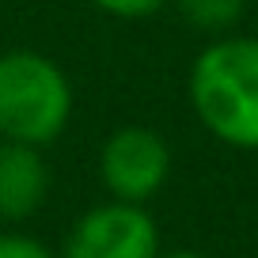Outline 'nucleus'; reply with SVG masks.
I'll return each mask as SVG.
<instances>
[{"label": "nucleus", "mask_w": 258, "mask_h": 258, "mask_svg": "<svg viewBox=\"0 0 258 258\" xmlns=\"http://www.w3.org/2000/svg\"><path fill=\"white\" fill-rule=\"evenodd\" d=\"M190 106L217 141L258 152V38H217L190 69Z\"/></svg>", "instance_id": "obj_1"}, {"label": "nucleus", "mask_w": 258, "mask_h": 258, "mask_svg": "<svg viewBox=\"0 0 258 258\" xmlns=\"http://www.w3.org/2000/svg\"><path fill=\"white\" fill-rule=\"evenodd\" d=\"M0 258H53L46 243L31 239V235H16V232H4L0 235Z\"/></svg>", "instance_id": "obj_7"}, {"label": "nucleus", "mask_w": 258, "mask_h": 258, "mask_svg": "<svg viewBox=\"0 0 258 258\" xmlns=\"http://www.w3.org/2000/svg\"><path fill=\"white\" fill-rule=\"evenodd\" d=\"M49 194V167L34 145H0V217L27 220L42 209Z\"/></svg>", "instance_id": "obj_5"}, {"label": "nucleus", "mask_w": 258, "mask_h": 258, "mask_svg": "<svg viewBox=\"0 0 258 258\" xmlns=\"http://www.w3.org/2000/svg\"><path fill=\"white\" fill-rule=\"evenodd\" d=\"M160 232L141 205L110 202L95 205L73 224L64 239V258H156Z\"/></svg>", "instance_id": "obj_4"}, {"label": "nucleus", "mask_w": 258, "mask_h": 258, "mask_svg": "<svg viewBox=\"0 0 258 258\" xmlns=\"http://www.w3.org/2000/svg\"><path fill=\"white\" fill-rule=\"evenodd\" d=\"M171 175V148L148 125H125L110 133L99 152V178L114 194V202L145 205L163 190Z\"/></svg>", "instance_id": "obj_3"}, {"label": "nucleus", "mask_w": 258, "mask_h": 258, "mask_svg": "<svg viewBox=\"0 0 258 258\" xmlns=\"http://www.w3.org/2000/svg\"><path fill=\"white\" fill-rule=\"evenodd\" d=\"M178 12L202 31H228L243 16V0H178Z\"/></svg>", "instance_id": "obj_6"}, {"label": "nucleus", "mask_w": 258, "mask_h": 258, "mask_svg": "<svg viewBox=\"0 0 258 258\" xmlns=\"http://www.w3.org/2000/svg\"><path fill=\"white\" fill-rule=\"evenodd\" d=\"M156 258H202V254H194V250H171V254H156Z\"/></svg>", "instance_id": "obj_9"}, {"label": "nucleus", "mask_w": 258, "mask_h": 258, "mask_svg": "<svg viewBox=\"0 0 258 258\" xmlns=\"http://www.w3.org/2000/svg\"><path fill=\"white\" fill-rule=\"evenodd\" d=\"M73 118L69 76L34 49L0 53V137L19 145H49Z\"/></svg>", "instance_id": "obj_2"}, {"label": "nucleus", "mask_w": 258, "mask_h": 258, "mask_svg": "<svg viewBox=\"0 0 258 258\" xmlns=\"http://www.w3.org/2000/svg\"><path fill=\"white\" fill-rule=\"evenodd\" d=\"M95 4L106 12V16H118V19H145V16H152V12H160L163 4H171V0H95Z\"/></svg>", "instance_id": "obj_8"}]
</instances>
